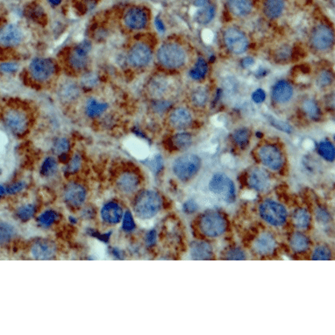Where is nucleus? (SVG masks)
<instances>
[{"label":"nucleus","mask_w":335,"mask_h":335,"mask_svg":"<svg viewBox=\"0 0 335 335\" xmlns=\"http://www.w3.org/2000/svg\"><path fill=\"white\" fill-rule=\"evenodd\" d=\"M163 207V198L161 195L152 191L145 190L139 193L133 200L134 214L142 220H149L160 213Z\"/></svg>","instance_id":"nucleus-1"},{"label":"nucleus","mask_w":335,"mask_h":335,"mask_svg":"<svg viewBox=\"0 0 335 335\" xmlns=\"http://www.w3.org/2000/svg\"><path fill=\"white\" fill-rule=\"evenodd\" d=\"M1 118L6 129L15 136H23L28 131L30 118L27 111L22 107L6 106L2 112Z\"/></svg>","instance_id":"nucleus-2"},{"label":"nucleus","mask_w":335,"mask_h":335,"mask_svg":"<svg viewBox=\"0 0 335 335\" xmlns=\"http://www.w3.org/2000/svg\"><path fill=\"white\" fill-rule=\"evenodd\" d=\"M157 59L167 69H177L183 66L186 56L184 50L175 43H165L157 52Z\"/></svg>","instance_id":"nucleus-3"},{"label":"nucleus","mask_w":335,"mask_h":335,"mask_svg":"<svg viewBox=\"0 0 335 335\" xmlns=\"http://www.w3.org/2000/svg\"><path fill=\"white\" fill-rule=\"evenodd\" d=\"M201 167V160L198 156L187 154L176 158L173 165V172L181 181H188L194 176Z\"/></svg>","instance_id":"nucleus-4"},{"label":"nucleus","mask_w":335,"mask_h":335,"mask_svg":"<svg viewBox=\"0 0 335 335\" xmlns=\"http://www.w3.org/2000/svg\"><path fill=\"white\" fill-rule=\"evenodd\" d=\"M225 217L217 212H208L199 221V228L206 236L215 238L222 235L226 229Z\"/></svg>","instance_id":"nucleus-5"},{"label":"nucleus","mask_w":335,"mask_h":335,"mask_svg":"<svg viewBox=\"0 0 335 335\" xmlns=\"http://www.w3.org/2000/svg\"><path fill=\"white\" fill-rule=\"evenodd\" d=\"M209 190L225 202L232 203L235 199V186L231 178L223 173H217L209 182Z\"/></svg>","instance_id":"nucleus-6"},{"label":"nucleus","mask_w":335,"mask_h":335,"mask_svg":"<svg viewBox=\"0 0 335 335\" xmlns=\"http://www.w3.org/2000/svg\"><path fill=\"white\" fill-rule=\"evenodd\" d=\"M56 72V62L49 58H35L28 67L31 78L38 83H45Z\"/></svg>","instance_id":"nucleus-7"},{"label":"nucleus","mask_w":335,"mask_h":335,"mask_svg":"<svg viewBox=\"0 0 335 335\" xmlns=\"http://www.w3.org/2000/svg\"><path fill=\"white\" fill-rule=\"evenodd\" d=\"M259 212L263 220L275 226L284 224L288 217L284 206L273 200L264 201L260 206Z\"/></svg>","instance_id":"nucleus-8"},{"label":"nucleus","mask_w":335,"mask_h":335,"mask_svg":"<svg viewBox=\"0 0 335 335\" xmlns=\"http://www.w3.org/2000/svg\"><path fill=\"white\" fill-rule=\"evenodd\" d=\"M23 40V32L18 25L7 23L0 27L1 50H14L22 43Z\"/></svg>","instance_id":"nucleus-9"},{"label":"nucleus","mask_w":335,"mask_h":335,"mask_svg":"<svg viewBox=\"0 0 335 335\" xmlns=\"http://www.w3.org/2000/svg\"><path fill=\"white\" fill-rule=\"evenodd\" d=\"M92 49V43L89 41H84L74 47L68 57L69 67L76 71H82L86 69L89 64V55Z\"/></svg>","instance_id":"nucleus-10"},{"label":"nucleus","mask_w":335,"mask_h":335,"mask_svg":"<svg viewBox=\"0 0 335 335\" xmlns=\"http://www.w3.org/2000/svg\"><path fill=\"white\" fill-rule=\"evenodd\" d=\"M87 198V191L83 184L77 182H69L63 190V200L72 208H80L84 206Z\"/></svg>","instance_id":"nucleus-11"},{"label":"nucleus","mask_w":335,"mask_h":335,"mask_svg":"<svg viewBox=\"0 0 335 335\" xmlns=\"http://www.w3.org/2000/svg\"><path fill=\"white\" fill-rule=\"evenodd\" d=\"M127 59L130 64L135 68H141L149 64L152 59V50L144 42H136L131 47Z\"/></svg>","instance_id":"nucleus-12"},{"label":"nucleus","mask_w":335,"mask_h":335,"mask_svg":"<svg viewBox=\"0 0 335 335\" xmlns=\"http://www.w3.org/2000/svg\"><path fill=\"white\" fill-rule=\"evenodd\" d=\"M224 41L225 46L227 47L232 53L240 55L244 53L248 47L247 36L242 31L235 27H230L224 34Z\"/></svg>","instance_id":"nucleus-13"},{"label":"nucleus","mask_w":335,"mask_h":335,"mask_svg":"<svg viewBox=\"0 0 335 335\" xmlns=\"http://www.w3.org/2000/svg\"><path fill=\"white\" fill-rule=\"evenodd\" d=\"M260 160L265 167L278 170L282 167L283 158L281 151L274 145H266L258 152Z\"/></svg>","instance_id":"nucleus-14"},{"label":"nucleus","mask_w":335,"mask_h":335,"mask_svg":"<svg viewBox=\"0 0 335 335\" xmlns=\"http://www.w3.org/2000/svg\"><path fill=\"white\" fill-rule=\"evenodd\" d=\"M334 32L326 25L318 26L312 33V45L320 51L329 50L334 44Z\"/></svg>","instance_id":"nucleus-15"},{"label":"nucleus","mask_w":335,"mask_h":335,"mask_svg":"<svg viewBox=\"0 0 335 335\" xmlns=\"http://www.w3.org/2000/svg\"><path fill=\"white\" fill-rule=\"evenodd\" d=\"M148 14L145 10L140 7H132L126 11L123 17V21L127 28L131 30H141L148 24Z\"/></svg>","instance_id":"nucleus-16"},{"label":"nucleus","mask_w":335,"mask_h":335,"mask_svg":"<svg viewBox=\"0 0 335 335\" xmlns=\"http://www.w3.org/2000/svg\"><path fill=\"white\" fill-rule=\"evenodd\" d=\"M57 248L52 240L39 239L31 247V255L37 260H50L56 255Z\"/></svg>","instance_id":"nucleus-17"},{"label":"nucleus","mask_w":335,"mask_h":335,"mask_svg":"<svg viewBox=\"0 0 335 335\" xmlns=\"http://www.w3.org/2000/svg\"><path fill=\"white\" fill-rule=\"evenodd\" d=\"M140 183L141 181L139 175L129 170L122 172L116 179V187L118 191L125 195L133 193L140 186Z\"/></svg>","instance_id":"nucleus-18"},{"label":"nucleus","mask_w":335,"mask_h":335,"mask_svg":"<svg viewBox=\"0 0 335 335\" xmlns=\"http://www.w3.org/2000/svg\"><path fill=\"white\" fill-rule=\"evenodd\" d=\"M100 214L105 223L113 225H117L122 221L124 213L118 203L111 201L104 205Z\"/></svg>","instance_id":"nucleus-19"},{"label":"nucleus","mask_w":335,"mask_h":335,"mask_svg":"<svg viewBox=\"0 0 335 335\" xmlns=\"http://www.w3.org/2000/svg\"><path fill=\"white\" fill-rule=\"evenodd\" d=\"M248 184L255 191H265L271 186L270 176L262 168H253L248 178Z\"/></svg>","instance_id":"nucleus-20"},{"label":"nucleus","mask_w":335,"mask_h":335,"mask_svg":"<svg viewBox=\"0 0 335 335\" xmlns=\"http://www.w3.org/2000/svg\"><path fill=\"white\" fill-rule=\"evenodd\" d=\"M277 248V241L274 236L270 232H263L255 240L253 249L255 253L262 255H271Z\"/></svg>","instance_id":"nucleus-21"},{"label":"nucleus","mask_w":335,"mask_h":335,"mask_svg":"<svg viewBox=\"0 0 335 335\" xmlns=\"http://www.w3.org/2000/svg\"><path fill=\"white\" fill-rule=\"evenodd\" d=\"M192 118L185 108H176L169 115V123L176 129H185L191 126Z\"/></svg>","instance_id":"nucleus-22"},{"label":"nucleus","mask_w":335,"mask_h":335,"mask_svg":"<svg viewBox=\"0 0 335 335\" xmlns=\"http://www.w3.org/2000/svg\"><path fill=\"white\" fill-rule=\"evenodd\" d=\"M293 96V88L289 82L285 80L279 81L275 84L272 97L278 103L283 104L290 100Z\"/></svg>","instance_id":"nucleus-23"},{"label":"nucleus","mask_w":335,"mask_h":335,"mask_svg":"<svg viewBox=\"0 0 335 335\" xmlns=\"http://www.w3.org/2000/svg\"><path fill=\"white\" fill-rule=\"evenodd\" d=\"M191 256L194 260H209L213 256V248L205 241H196L191 244Z\"/></svg>","instance_id":"nucleus-24"},{"label":"nucleus","mask_w":335,"mask_h":335,"mask_svg":"<svg viewBox=\"0 0 335 335\" xmlns=\"http://www.w3.org/2000/svg\"><path fill=\"white\" fill-rule=\"evenodd\" d=\"M107 109H108V105L107 103L91 98L88 99L87 102L85 104L84 112L89 118H96L104 114L107 112Z\"/></svg>","instance_id":"nucleus-25"},{"label":"nucleus","mask_w":335,"mask_h":335,"mask_svg":"<svg viewBox=\"0 0 335 335\" xmlns=\"http://www.w3.org/2000/svg\"><path fill=\"white\" fill-rule=\"evenodd\" d=\"M285 6V0H266L263 6L264 14L270 19H277L282 14Z\"/></svg>","instance_id":"nucleus-26"},{"label":"nucleus","mask_w":335,"mask_h":335,"mask_svg":"<svg viewBox=\"0 0 335 335\" xmlns=\"http://www.w3.org/2000/svg\"><path fill=\"white\" fill-rule=\"evenodd\" d=\"M228 7L233 15L243 17L250 13L253 4L251 0H228Z\"/></svg>","instance_id":"nucleus-27"},{"label":"nucleus","mask_w":335,"mask_h":335,"mask_svg":"<svg viewBox=\"0 0 335 335\" xmlns=\"http://www.w3.org/2000/svg\"><path fill=\"white\" fill-rule=\"evenodd\" d=\"M310 246L308 238L301 232H295L290 238V247L293 251L303 253L306 251Z\"/></svg>","instance_id":"nucleus-28"},{"label":"nucleus","mask_w":335,"mask_h":335,"mask_svg":"<svg viewBox=\"0 0 335 335\" xmlns=\"http://www.w3.org/2000/svg\"><path fill=\"white\" fill-rule=\"evenodd\" d=\"M58 219H59V214L57 212L54 210H47L39 215L37 218V223L40 226L48 228L51 225H53L55 223H56Z\"/></svg>","instance_id":"nucleus-29"},{"label":"nucleus","mask_w":335,"mask_h":335,"mask_svg":"<svg viewBox=\"0 0 335 335\" xmlns=\"http://www.w3.org/2000/svg\"><path fill=\"white\" fill-rule=\"evenodd\" d=\"M293 224L299 229H305L311 224V215L306 210L298 209L294 212Z\"/></svg>","instance_id":"nucleus-30"},{"label":"nucleus","mask_w":335,"mask_h":335,"mask_svg":"<svg viewBox=\"0 0 335 335\" xmlns=\"http://www.w3.org/2000/svg\"><path fill=\"white\" fill-rule=\"evenodd\" d=\"M215 12H216V10L214 5L207 4L206 6H204L200 11L197 12V15H196L197 21L198 23L203 24V25L210 23L214 19Z\"/></svg>","instance_id":"nucleus-31"},{"label":"nucleus","mask_w":335,"mask_h":335,"mask_svg":"<svg viewBox=\"0 0 335 335\" xmlns=\"http://www.w3.org/2000/svg\"><path fill=\"white\" fill-rule=\"evenodd\" d=\"M15 236V229L6 222L0 221V245L10 242Z\"/></svg>","instance_id":"nucleus-32"},{"label":"nucleus","mask_w":335,"mask_h":335,"mask_svg":"<svg viewBox=\"0 0 335 335\" xmlns=\"http://www.w3.org/2000/svg\"><path fill=\"white\" fill-rule=\"evenodd\" d=\"M172 144L177 149H186L192 144V137L190 133H180L172 138Z\"/></svg>","instance_id":"nucleus-33"},{"label":"nucleus","mask_w":335,"mask_h":335,"mask_svg":"<svg viewBox=\"0 0 335 335\" xmlns=\"http://www.w3.org/2000/svg\"><path fill=\"white\" fill-rule=\"evenodd\" d=\"M36 214V206L33 204H26L19 206L16 211V216L19 221H27L34 218Z\"/></svg>","instance_id":"nucleus-34"},{"label":"nucleus","mask_w":335,"mask_h":335,"mask_svg":"<svg viewBox=\"0 0 335 335\" xmlns=\"http://www.w3.org/2000/svg\"><path fill=\"white\" fill-rule=\"evenodd\" d=\"M57 168V161L52 156H49L44 159L41 166V175L42 176H51L56 172Z\"/></svg>","instance_id":"nucleus-35"},{"label":"nucleus","mask_w":335,"mask_h":335,"mask_svg":"<svg viewBox=\"0 0 335 335\" xmlns=\"http://www.w3.org/2000/svg\"><path fill=\"white\" fill-rule=\"evenodd\" d=\"M319 153L325 160L328 161V162H334L335 161V147L330 141H321L319 145Z\"/></svg>","instance_id":"nucleus-36"},{"label":"nucleus","mask_w":335,"mask_h":335,"mask_svg":"<svg viewBox=\"0 0 335 335\" xmlns=\"http://www.w3.org/2000/svg\"><path fill=\"white\" fill-rule=\"evenodd\" d=\"M208 70L207 63L203 58H198L193 69H191L190 75L194 80H200L205 77Z\"/></svg>","instance_id":"nucleus-37"},{"label":"nucleus","mask_w":335,"mask_h":335,"mask_svg":"<svg viewBox=\"0 0 335 335\" xmlns=\"http://www.w3.org/2000/svg\"><path fill=\"white\" fill-rule=\"evenodd\" d=\"M302 108L305 112V114L308 116V118L315 120L320 117V108L312 99H307L304 101V103L302 105Z\"/></svg>","instance_id":"nucleus-38"},{"label":"nucleus","mask_w":335,"mask_h":335,"mask_svg":"<svg viewBox=\"0 0 335 335\" xmlns=\"http://www.w3.org/2000/svg\"><path fill=\"white\" fill-rule=\"evenodd\" d=\"M83 164V159L79 154H75L74 156L69 158V162L66 164L65 168V173L68 175H73L76 174L82 167Z\"/></svg>","instance_id":"nucleus-39"},{"label":"nucleus","mask_w":335,"mask_h":335,"mask_svg":"<svg viewBox=\"0 0 335 335\" xmlns=\"http://www.w3.org/2000/svg\"><path fill=\"white\" fill-rule=\"evenodd\" d=\"M70 149V142L69 139L65 137L57 138L56 141H54L53 150L54 154L57 155L58 156H61L62 154H67L69 152Z\"/></svg>","instance_id":"nucleus-40"},{"label":"nucleus","mask_w":335,"mask_h":335,"mask_svg":"<svg viewBox=\"0 0 335 335\" xmlns=\"http://www.w3.org/2000/svg\"><path fill=\"white\" fill-rule=\"evenodd\" d=\"M232 137L238 146L245 148L248 144L250 133L247 128H239L233 133Z\"/></svg>","instance_id":"nucleus-41"},{"label":"nucleus","mask_w":335,"mask_h":335,"mask_svg":"<svg viewBox=\"0 0 335 335\" xmlns=\"http://www.w3.org/2000/svg\"><path fill=\"white\" fill-rule=\"evenodd\" d=\"M122 229L125 232H133L135 229V222L133 220V214L130 211H126L122 218Z\"/></svg>","instance_id":"nucleus-42"},{"label":"nucleus","mask_w":335,"mask_h":335,"mask_svg":"<svg viewBox=\"0 0 335 335\" xmlns=\"http://www.w3.org/2000/svg\"><path fill=\"white\" fill-rule=\"evenodd\" d=\"M331 250L327 246H319L312 254V260L331 259Z\"/></svg>","instance_id":"nucleus-43"},{"label":"nucleus","mask_w":335,"mask_h":335,"mask_svg":"<svg viewBox=\"0 0 335 335\" xmlns=\"http://www.w3.org/2000/svg\"><path fill=\"white\" fill-rule=\"evenodd\" d=\"M166 89V82L162 79H154L150 84V91L154 95L161 96Z\"/></svg>","instance_id":"nucleus-44"},{"label":"nucleus","mask_w":335,"mask_h":335,"mask_svg":"<svg viewBox=\"0 0 335 335\" xmlns=\"http://www.w3.org/2000/svg\"><path fill=\"white\" fill-rule=\"evenodd\" d=\"M269 120L271 122L272 126L276 127V128H278V130H280V131H282V132L287 133H290L292 132L291 127L285 122L280 121V120H278V119L273 118V117H269Z\"/></svg>","instance_id":"nucleus-45"},{"label":"nucleus","mask_w":335,"mask_h":335,"mask_svg":"<svg viewBox=\"0 0 335 335\" xmlns=\"http://www.w3.org/2000/svg\"><path fill=\"white\" fill-rule=\"evenodd\" d=\"M192 99H193V101L196 105L203 106V105L206 104V100H207V93L205 90L199 89L193 93Z\"/></svg>","instance_id":"nucleus-46"},{"label":"nucleus","mask_w":335,"mask_h":335,"mask_svg":"<svg viewBox=\"0 0 335 335\" xmlns=\"http://www.w3.org/2000/svg\"><path fill=\"white\" fill-rule=\"evenodd\" d=\"M62 96H64L66 99H72L78 96V89L74 84H70L62 89Z\"/></svg>","instance_id":"nucleus-47"},{"label":"nucleus","mask_w":335,"mask_h":335,"mask_svg":"<svg viewBox=\"0 0 335 335\" xmlns=\"http://www.w3.org/2000/svg\"><path fill=\"white\" fill-rule=\"evenodd\" d=\"M332 81L333 76L331 72H329L328 70H324L318 76V83L320 86H328L329 84H331Z\"/></svg>","instance_id":"nucleus-48"},{"label":"nucleus","mask_w":335,"mask_h":335,"mask_svg":"<svg viewBox=\"0 0 335 335\" xmlns=\"http://www.w3.org/2000/svg\"><path fill=\"white\" fill-rule=\"evenodd\" d=\"M25 187H26V183L23 181L16 182V183H12L6 188V193L8 195L17 194V193H19L22 190H24Z\"/></svg>","instance_id":"nucleus-49"},{"label":"nucleus","mask_w":335,"mask_h":335,"mask_svg":"<svg viewBox=\"0 0 335 335\" xmlns=\"http://www.w3.org/2000/svg\"><path fill=\"white\" fill-rule=\"evenodd\" d=\"M0 69L1 71L4 73H14L19 69V64L16 62H12V61H6V62H3L2 64L0 65Z\"/></svg>","instance_id":"nucleus-50"},{"label":"nucleus","mask_w":335,"mask_h":335,"mask_svg":"<svg viewBox=\"0 0 335 335\" xmlns=\"http://www.w3.org/2000/svg\"><path fill=\"white\" fill-rule=\"evenodd\" d=\"M246 258V255L244 252L240 248H233L227 253L226 259L228 260H244Z\"/></svg>","instance_id":"nucleus-51"},{"label":"nucleus","mask_w":335,"mask_h":335,"mask_svg":"<svg viewBox=\"0 0 335 335\" xmlns=\"http://www.w3.org/2000/svg\"><path fill=\"white\" fill-rule=\"evenodd\" d=\"M198 204L195 202L194 200H192V199L187 200L186 202H184V204L183 205V211L186 214H193V213H195L198 210Z\"/></svg>","instance_id":"nucleus-52"},{"label":"nucleus","mask_w":335,"mask_h":335,"mask_svg":"<svg viewBox=\"0 0 335 335\" xmlns=\"http://www.w3.org/2000/svg\"><path fill=\"white\" fill-rule=\"evenodd\" d=\"M266 98L265 92L262 89L256 90L253 94H252V99L255 101V103L259 104L263 102Z\"/></svg>","instance_id":"nucleus-53"},{"label":"nucleus","mask_w":335,"mask_h":335,"mask_svg":"<svg viewBox=\"0 0 335 335\" xmlns=\"http://www.w3.org/2000/svg\"><path fill=\"white\" fill-rule=\"evenodd\" d=\"M316 215L317 219L320 222H322V223H326V222H328V221H330V215L323 208H319V209L317 210Z\"/></svg>","instance_id":"nucleus-54"},{"label":"nucleus","mask_w":335,"mask_h":335,"mask_svg":"<svg viewBox=\"0 0 335 335\" xmlns=\"http://www.w3.org/2000/svg\"><path fill=\"white\" fill-rule=\"evenodd\" d=\"M156 238H157V233H156V230H155V229L150 230V231L147 233V236H146V242H147V245H149L150 247L154 246L156 242Z\"/></svg>","instance_id":"nucleus-55"},{"label":"nucleus","mask_w":335,"mask_h":335,"mask_svg":"<svg viewBox=\"0 0 335 335\" xmlns=\"http://www.w3.org/2000/svg\"><path fill=\"white\" fill-rule=\"evenodd\" d=\"M152 168L155 169V171H159L161 168H163V159L159 156H156V158L153 161Z\"/></svg>","instance_id":"nucleus-56"},{"label":"nucleus","mask_w":335,"mask_h":335,"mask_svg":"<svg viewBox=\"0 0 335 335\" xmlns=\"http://www.w3.org/2000/svg\"><path fill=\"white\" fill-rule=\"evenodd\" d=\"M155 24H156V28L160 31L161 33H164L165 31V26H164L163 20L159 17L156 18V20H155Z\"/></svg>","instance_id":"nucleus-57"},{"label":"nucleus","mask_w":335,"mask_h":335,"mask_svg":"<svg viewBox=\"0 0 335 335\" xmlns=\"http://www.w3.org/2000/svg\"><path fill=\"white\" fill-rule=\"evenodd\" d=\"M168 102H165V101H162V102H159L158 104H156L155 107H156L157 111L161 112H164V111L166 110L168 108Z\"/></svg>","instance_id":"nucleus-58"},{"label":"nucleus","mask_w":335,"mask_h":335,"mask_svg":"<svg viewBox=\"0 0 335 335\" xmlns=\"http://www.w3.org/2000/svg\"><path fill=\"white\" fill-rule=\"evenodd\" d=\"M241 63H242L244 68H249V67H251L252 65L254 64V59L252 57L244 58Z\"/></svg>","instance_id":"nucleus-59"},{"label":"nucleus","mask_w":335,"mask_h":335,"mask_svg":"<svg viewBox=\"0 0 335 335\" xmlns=\"http://www.w3.org/2000/svg\"><path fill=\"white\" fill-rule=\"evenodd\" d=\"M210 0H195L194 4L198 7H204L209 4Z\"/></svg>","instance_id":"nucleus-60"},{"label":"nucleus","mask_w":335,"mask_h":335,"mask_svg":"<svg viewBox=\"0 0 335 335\" xmlns=\"http://www.w3.org/2000/svg\"><path fill=\"white\" fill-rule=\"evenodd\" d=\"M5 193H6V188L0 185V198H2Z\"/></svg>","instance_id":"nucleus-61"},{"label":"nucleus","mask_w":335,"mask_h":335,"mask_svg":"<svg viewBox=\"0 0 335 335\" xmlns=\"http://www.w3.org/2000/svg\"><path fill=\"white\" fill-rule=\"evenodd\" d=\"M53 5H58L61 4V0H49Z\"/></svg>","instance_id":"nucleus-62"},{"label":"nucleus","mask_w":335,"mask_h":335,"mask_svg":"<svg viewBox=\"0 0 335 335\" xmlns=\"http://www.w3.org/2000/svg\"><path fill=\"white\" fill-rule=\"evenodd\" d=\"M16 1H21V0H16Z\"/></svg>","instance_id":"nucleus-63"}]
</instances>
